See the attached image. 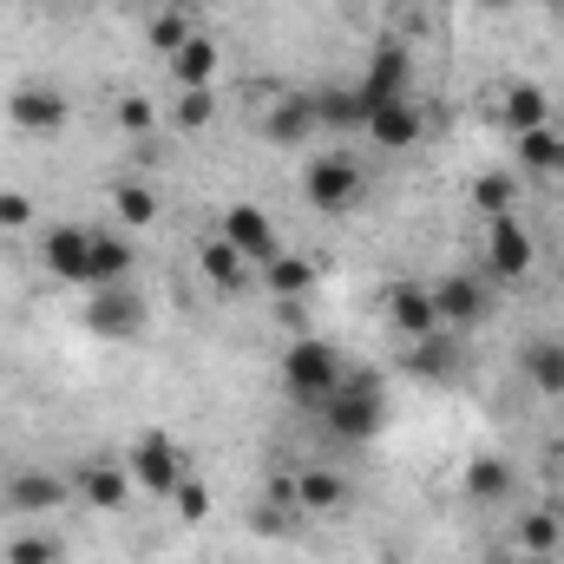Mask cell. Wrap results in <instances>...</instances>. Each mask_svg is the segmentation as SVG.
I'll use <instances>...</instances> for the list:
<instances>
[{
	"mask_svg": "<svg viewBox=\"0 0 564 564\" xmlns=\"http://www.w3.org/2000/svg\"><path fill=\"white\" fill-rule=\"evenodd\" d=\"M315 414H322V426H328V440H341V446H368V440L388 426L381 375H375V368H348V375H341V388H335Z\"/></svg>",
	"mask_w": 564,
	"mask_h": 564,
	"instance_id": "6da1fadb",
	"label": "cell"
},
{
	"mask_svg": "<svg viewBox=\"0 0 564 564\" xmlns=\"http://www.w3.org/2000/svg\"><path fill=\"white\" fill-rule=\"evenodd\" d=\"M341 375H348V361H341L328 341H315V335L289 341V355H282V394H289L295 408H308V414L341 388Z\"/></svg>",
	"mask_w": 564,
	"mask_h": 564,
	"instance_id": "7a4b0ae2",
	"label": "cell"
},
{
	"mask_svg": "<svg viewBox=\"0 0 564 564\" xmlns=\"http://www.w3.org/2000/svg\"><path fill=\"white\" fill-rule=\"evenodd\" d=\"M361 164L348 158V151H322V158H308L302 164V197H308V210H322V217H341L355 197H361Z\"/></svg>",
	"mask_w": 564,
	"mask_h": 564,
	"instance_id": "3957f363",
	"label": "cell"
},
{
	"mask_svg": "<svg viewBox=\"0 0 564 564\" xmlns=\"http://www.w3.org/2000/svg\"><path fill=\"white\" fill-rule=\"evenodd\" d=\"M151 308L132 282H112V289H86V335L99 341H139Z\"/></svg>",
	"mask_w": 564,
	"mask_h": 564,
	"instance_id": "277c9868",
	"label": "cell"
},
{
	"mask_svg": "<svg viewBox=\"0 0 564 564\" xmlns=\"http://www.w3.org/2000/svg\"><path fill=\"white\" fill-rule=\"evenodd\" d=\"M132 486L139 492H158V499H171L177 486H184V453H177V440L164 433V426H144L139 440H132Z\"/></svg>",
	"mask_w": 564,
	"mask_h": 564,
	"instance_id": "5b68a950",
	"label": "cell"
},
{
	"mask_svg": "<svg viewBox=\"0 0 564 564\" xmlns=\"http://www.w3.org/2000/svg\"><path fill=\"white\" fill-rule=\"evenodd\" d=\"M7 119H13V132H26V139H59V132L73 126V106H66V93H53V86H13V93H7Z\"/></svg>",
	"mask_w": 564,
	"mask_h": 564,
	"instance_id": "8992f818",
	"label": "cell"
},
{
	"mask_svg": "<svg viewBox=\"0 0 564 564\" xmlns=\"http://www.w3.org/2000/svg\"><path fill=\"white\" fill-rule=\"evenodd\" d=\"M40 263L53 282H79L93 289V224H53L40 237Z\"/></svg>",
	"mask_w": 564,
	"mask_h": 564,
	"instance_id": "52a82bcc",
	"label": "cell"
},
{
	"mask_svg": "<svg viewBox=\"0 0 564 564\" xmlns=\"http://www.w3.org/2000/svg\"><path fill=\"white\" fill-rule=\"evenodd\" d=\"M408 86H414V53L401 46V40H381L375 53H368V73H361V99H368V112L375 106H394V99H408Z\"/></svg>",
	"mask_w": 564,
	"mask_h": 564,
	"instance_id": "ba28073f",
	"label": "cell"
},
{
	"mask_svg": "<svg viewBox=\"0 0 564 564\" xmlns=\"http://www.w3.org/2000/svg\"><path fill=\"white\" fill-rule=\"evenodd\" d=\"M426 289H433L440 328H473V322H486V308H492V289H486V276H473V270H453V276L426 282Z\"/></svg>",
	"mask_w": 564,
	"mask_h": 564,
	"instance_id": "9c48e42d",
	"label": "cell"
},
{
	"mask_svg": "<svg viewBox=\"0 0 564 564\" xmlns=\"http://www.w3.org/2000/svg\"><path fill=\"white\" fill-rule=\"evenodd\" d=\"M532 263H539L532 230H525L519 217H492V230H486V276L519 282V276H532Z\"/></svg>",
	"mask_w": 564,
	"mask_h": 564,
	"instance_id": "30bf717a",
	"label": "cell"
},
{
	"mask_svg": "<svg viewBox=\"0 0 564 564\" xmlns=\"http://www.w3.org/2000/svg\"><path fill=\"white\" fill-rule=\"evenodd\" d=\"M486 112H492V126H506L512 139H519V132H539V126H552V99H545V86H532V79H512V86H499V93L486 99Z\"/></svg>",
	"mask_w": 564,
	"mask_h": 564,
	"instance_id": "8fae6325",
	"label": "cell"
},
{
	"mask_svg": "<svg viewBox=\"0 0 564 564\" xmlns=\"http://www.w3.org/2000/svg\"><path fill=\"white\" fill-rule=\"evenodd\" d=\"M217 237H230L250 263H276V257H282V237H276V224H270V210H263V204H230V210H224V224H217Z\"/></svg>",
	"mask_w": 564,
	"mask_h": 564,
	"instance_id": "7c38bea8",
	"label": "cell"
},
{
	"mask_svg": "<svg viewBox=\"0 0 564 564\" xmlns=\"http://www.w3.org/2000/svg\"><path fill=\"white\" fill-rule=\"evenodd\" d=\"M139 486H132V466H112V459H93V466H79L73 473V499H86L93 512H126V499H132Z\"/></svg>",
	"mask_w": 564,
	"mask_h": 564,
	"instance_id": "4fadbf2b",
	"label": "cell"
},
{
	"mask_svg": "<svg viewBox=\"0 0 564 564\" xmlns=\"http://www.w3.org/2000/svg\"><path fill=\"white\" fill-rule=\"evenodd\" d=\"M388 328H394L401 341H421V335L440 328L433 289H426V282H388Z\"/></svg>",
	"mask_w": 564,
	"mask_h": 564,
	"instance_id": "5bb4252c",
	"label": "cell"
},
{
	"mask_svg": "<svg viewBox=\"0 0 564 564\" xmlns=\"http://www.w3.org/2000/svg\"><path fill=\"white\" fill-rule=\"evenodd\" d=\"M519 375H525L532 394L564 401V335H532V341L519 348Z\"/></svg>",
	"mask_w": 564,
	"mask_h": 564,
	"instance_id": "9a60e30c",
	"label": "cell"
},
{
	"mask_svg": "<svg viewBox=\"0 0 564 564\" xmlns=\"http://www.w3.org/2000/svg\"><path fill=\"white\" fill-rule=\"evenodd\" d=\"M217 73H224V53H217L210 33H191V40L171 53V79H177V93H210Z\"/></svg>",
	"mask_w": 564,
	"mask_h": 564,
	"instance_id": "2e32d148",
	"label": "cell"
},
{
	"mask_svg": "<svg viewBox=\"0 0 564 564\" xmlns=\"http://www.w3.org/2000/svg\"><path fill=\"white\" fill-rule=\"evenodd\" d=\"M66 499H73V479H59V473H13L0 486V506L7 512H53Z\"/></svg>",
	"mask_w": 564,
	"mask_h": 564,
	"instance_id": "e0dca14e",
	"label": "cell"
},
{
	"mask_svg": "<svg viewBox=\"0 0 564 564\" xmlns=\"http://www.w3.org/2000/svg\"><path fill=\"white\" fill-rule=\"evenodd\" d=\"M197 270H204V282H210L217 295L250 289V257H243L230 237H204V243H197Z\"/></svg>",
	"mask_w": 564,
	"mask_h": 564,
	"instance_id": "ac0fdd59",
	"label": "cell"
},
{
	"mask_svg": "<svg viewBox=\"0 0 564 564\" xmlns=\"http://www.w3.org/2000/svg\"><path fill=\"white\" fill-rule=\"evenodd\" d=\"M426 119L414 99H394V106H375L368 112V139L381 144V151H408V144H421Z\"/></svg>",
	"mask_w": 564,
	"mask_h": 564,
	"instance_id": "d6986e66",
	"label": "cell"
},
{
	"mask_svg": "<svg viewBox=\"0 0 564 564\" xmlns=\"http://www.w3.org/2000/svg\"><path fill=\"white\" fill-rule=\"evenodd\" d=\"M257 132H263L270 144H302L308 132H322V119H315V99H302V93L276 99V106L257 119Z\"/></svg>",
	"mask_w": 564,
	"mask_h": 564,
	"instance_id": "ffe728a7",
	"label": "cell"
},
{
	"mask_svg": "<svg viewBox=\"0 0 564 564\" xmlns=\"http://www.w3.org/2000/svg\"><path fill=\"white\" fill-rule=\"evenodd\" d=\"M459 492H466L473 506H499V499H512V492H519V473H512V459H499V453H479V459L466 466Z\"/></svg>",
	"mask_w": 564,
	"mask_h": 564,
	"instance_id": "44dd1931",
	"label": "cell"
},
{
	"mask_svg": "<svg viewBox=\"0 0 564 564\" xmlns=\"http://www.w3.org/2000/svg\"><path fill=\"white\" fill-rule=\"evenodd\" d=\"M401 368L421 375V381H453V375H459V341H453L446 328H433V335H421V341H408Z\"/></svg>",
	"mask_w": 564,
	"mask_h": 564,
	"instance_id": "7402d4cb",
	"label": "cell"
},
{
	"mask_svg": "<svg viewBox=\"0 0 564 564\" xmlns=\"http://www.w3.org/2000/svg\"><path fill=\"white\" fill-rule=\"evenodd\" d=\"M132 237L126 230H93V289H112V282H132Z\"/></svg>",
	"mask_w": 564,
	"mask_h": 564,
	"instance_id": "603a6c76",
	"label": "cell"
},
{
	"mask_svg": "<svg viewBox=\"0 0 564 564\" xmlns=\"http://www.w3.org/2000/svg\"><path fill=\"white\" fill-rule=\"evenodd\" d=\"M295 506H302V512H315V519H328V512H341V506H348V479H341V473H328V466L295 473Z\"/></svg>",
	"mask_w": 564,
	"mask_h": 564,
	"instance_id": "cb8c5ba5",
	"label": "cell"
},
{
	"mask_svg": "<svg viewBox=\"0 0 564 564\" xmlns=\"http://www.w3.org/2000/svg\"><path fill=\"white\" fill-rule=\"evenodd\" d=\"M315 119L335 132H368V99L355 86H328V93H315Z\"/></svg>",
	"mask_w": 564,
	"mask_h": 564,
	"instance_id": "d4e9b609",
	"label": "cell"
},
{
	"mask_svg": "<svg viewBox=\"0 0 564 564\" xmlns=\"http://www.w3.org/2000/svg\"><path fill=\"white\" fill-rule=\"evenodd\" d=\"M519 151V171H532V177H558V151H564V132L558 126H539V132H519L512 139Z\"/></svg>",
	"mask_w": 564,
	"mask_h": 564,
	"instance_id": "484cf974",
	"label": "cell"
},
{
	"mask_svg": "<svg viewBox=\"0 0 564 564\" xmlns=\"http://www.w3.org/2000/svg\"><path fill=\"white\" fill-rule=\"evenodd\" d=\"M519 552H525V558H558L564 552V519L552 506H539V512L519 519Z\"/></svg>",
	"mask_w": 564,
	"mask_h": 564,
	"instance_id": "4316f807",
	"label": "cell"
},
{
	"mask_svg": "<svg viewBox=\"0 0 564 564\" xmlns=\"http://www.w3.org/2000/svg\"><path fill=\"white\" fill-rule=\"evenodd\" d=\"M112 210H119V230H151L158 224V191L139 177H119L112 184Z\"/></svg>",
	"mask_w": 564,
	"mask_h": 564,
	"instance_id": "83f0119b",
	"label": "cell"
},
{
	"mask_svg": "<svg viewBox=\"0 0 564 564\" xmlns=\"http://www.w3.org/2000/svg\"><path fill=\"white\" fill-rule=\"evenodd\" d=\"M191 33H197V26L184 20V7H164V13H151V26H144V40H151V46H158L164 59H171V53H177V46H184Z\"/></svg>",
	"mask_w": 564,
	"mask_h": 564,
	"instance_id": "f1b7e54d",
	"label": "cell"
},
{
	"mask_svg": "<svg viewBox=\"0 0 564 564\" xmlns=\"http://www.w3.org/2000/svg\"><path fill=\"white\" fill-rule=\"evenodd\" d=\"M512 197H519L512 177H499V171L473 177V210H486V217H512Z\"/></svg>",
	"mask_w": 564,
	"mask_h": 564,
	"instance_id": "f546056e",
	"label": "cell"
},
{
	"mask_svg": "<svg viewBox=\"0 0 564 564\" xmlns=\"http://www.w3.org/2000/svg\"><path fill=\"white\" fill-rule=\"evenodd\" d=\"M59 558H66V539H53V532H20L7 545V564H59Z\"/></svg>",
	"mask_w": 564,
	"mask_h": 564,
	"instance_id": "4dcf8cb0",
	"label": "cell"
},
{
	"mask_svg": "<svg viewBox=\"0 0 564 564\" xmlns=\"http://www.w3.org/2000/svg\"><path fill=\"white\" fill-rule=\"evenodd\" d=\"M217 119V99L210 93H177V106H171V126L177 132H204Z\"/></svg>",
	"mask_w": 564,
	"mask_h": 564,
	"instance_id": "1f68e13d",
	"label": "cell"
},
{
	"mask_svg": "<svg viewBox=\"0 0 564 564\" xmlns=\"http://www.w3.org/2000/svg\"><path fill=\"white\" fill-rule=\"evenodd\" d=\"M263 270H270V289H276V295H302V289L315 282V270H308V257H289V250H282L276 263H263Z\"/></svg>",
	"mask_w": 564,
	"mask_h": 564,
	"instance_id": "d6a6232c",
	"label": "cell"
},
{
	"mask_svg": "<svg viewBox=\"0 0 564 564\" xmlns=\"http://www.w3.org/2000/svg\"><path fill=\"white\" fill-rule=\"evenodd\" d=\"M171 506H177V519H184V525H204V519H210V486L184 473V486L171 492Z\"/></svg>",
	"mask_w": 564,
	"mask_h": 564,
	"instance_id": "836d02e7",
	"label": "cell"
},
{
	"mask_svg": "<svg viewBox=\"0 0 564 564\" xmlns=\"http://www.w3.org/2000/svg\"><path fill=\"white\" fill-rule=\"evenodd\" d=\"M112 119H119V126H126V132L139 139V132H151V126H158V106H151L144 93H126V99L112 106Z\"/></svg>",
	"mask_w": 564,
	"mask_h": 564,
	"instance_id": "e575fe53",
	"label": "cell"
},
{
	"mask_svg": "<svg viewBox=\"0 0 564 564\" xmlns=\"http://www.w3.org/2000/svg\"><path fill=\"white\" fill-rule=\"evenodd\" d=\"M33 224V197L26 191H0V230H26Z\"/></svg>",
	"mask_w": 564,
	"mask_h": 564,
	"instance_id": "d590c367",
	"label": "cell"
},
{
	"mask_svg": "<svg viewBox=\"0 0 564 564\" xmlns=\"http://www.w3.org/2000/svg\"><path fill=\"white\" fill-rule=\"evenodd\" d=\"M144 7H151V13H164V7H191V0H144Z\"/></svg>",
	"mask_w": 564,
	"mask_h": 564,
	"instance_id": "8d00e7d4",
	"label": "cell"
},
{
	"mask_svg": "<svg viewBox=\"0 0 564 564\" xmlns=\"http://www.w3.org/2000/svg\"><path fill=\"white\" fill-rule=\"evenodd\" d=\"M519 564H552V558H519Z\"/></svg>",
	"mask_w": 564,
	"mask_h": 564,
	"instance_id": "74e56055",
	"label": "cell"
},
{
	"mask_svg": "<svg viewBox=\"0 0 564 564\" xmlns=\"http://www.w3.org/2000/svg\"><path fill=\"white\" fill-rule=\"evenodd\" d=\"M545 7H558V13H564V0H545Z\"/></svg>",
	"mask_w": 564,
	"mask_h": 564,
	"instance_id": "f35d334b",
	"label": "cell"
},
{
	"mask_svg": "<svg viewBox=\"0 0 564 564\" xmlns=\"http://www.w3.org/2000/svg\"><path fill=\"white\" fill-rule=\"evenodd\" d=\"M552 512H558V519H564V499H558V506H552Z\"/></svg>",
	"mask_w": 564,
	"mask_h": 564,
	"instance_id": "ab89813d",
	"label": "cell"
},
{
	"mask_svg": "<svg viewBox=\"0 0 564 564\" xmlns=\"http://www.w3.org/2000/svg\"><path fill=\"white\" fill-rule=\"evenodd\" d=\"M558 177H564V151H558Z\"/></svg>",
	"mask_w": 564,
	"mask_h": 564,
	"instance_id": "60d3db41",
	"label": "cell"
}]
</instances>
